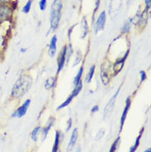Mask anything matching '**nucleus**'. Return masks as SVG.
<instances>
[{
  "instance_id": "nucleus-30",
  "label": "nucleus",
  "mask_w": 151,
  "mask_h": 152,
  "mask_svg": "<svg viewBox=\"0 0 151 152\" xmlns=\"http://www.w3.org/2000/svg\"><path fill=\"white\" fill-rule=\"evenodd\" d=\"M47 7V0H40L39 2V8L41 11H45Z\"/></svg>"
},
{
  "instance_id": "nucleus-17",
  "label": "nucleus",
  "mask_w": 151,
  "mask_h": 152,
  "mask_svg": "<svg viewBox=\"0 0 151 152\" xmlns=\"http://www.w3.org/2000/svg\"><path fill=\"white\" fill-rule=\"evenodd\" d=\"M111 80V76L109 75L108 71H107L106 69L102 68L101 70V81L103 85H107L110 83Z\"/></svg>"
},
{
  "instance_id": "nucleus-12",
  "label": "nucleus",
  "mask_w": 151,
  "mask_h": 152,
  "mask_svg": "<svg viewBox=\"0 0 151 152\" xmlns=\"http://www.w3.org/2000/svg\"><path fill=\"white\" fill-rule=\"evenodd\" d=\"M57 41H58V38H57L56 35H54L53 37H51V39H50V41L48 54H49V56L51 58H53L55 56V54H56Z\"/></svg>"
},
{
  "instance_id": "nucleus-37",
  "label": "nucleus",
  "mask_w": 151,
  "mask_h": 152,
  "mask_svg": "<svg viewBox=\"0 0 151 152\" xmlns=\"http://www.w3.org/2000/svg\"><path fill=\"white\" fill-rule=\"evenodd\" d=\"M27 51V49L26 48H22L21 49V52H26Z\"/></svg>"
},
{
  "instance_id": "nucleus-31",
  "label": "nucleus",
  "mask_w": 151,
  "mask_h": 152,
  "mask_svg": "<svg viewBox=\"0 0 151 152\" xmlns=\"http://www.w3.org/2000/svg\"><path fill=\"white\" fill-rule=\"evenodd\" d=\"M140 84H142L144 81L147 79V75H146V72H145L144 70H140Z\"/></svg>"
},
{
  "instance_id": "nucleus-29",
  "label": "nucleus",
  "mask_w": 151,
  "mask_h": 152,
  "mask_svg": "<svg viewBox=\"0 0 151 152\" xmlns=\"http://www.w3.org/2000/svg\"><path fill=\"white\" fill-rule=\"evenodd\" d=\"M100 4H101V0H95V7L94 9H93V21H94L95 13L98 12V8L100 7Z\"/></svg>"
},
{
  "instance_id": "nucleus-25",
  "label": "nucleus",
  "mask_w": 151,
  "mask_h": 152,
  "mask_svg": "<svg viewBox=\"0 0 151 152\" xmlns=\"http://www.w3.org/2000/svg\"><path fill=\"white\" fill-rule=\"evenodd\" d=\"M121 144V137H117L116 140L113 141L112 145H111V148L109 150V152H117V149Z\"/></svg>"
},
{
  "instance_id": "nucleus-38",
  "label": "nucleus",
  "mask_w": 151,
  "mask_h": 152,
  "mask_svg": "<svg viewBox=\"0 0 151 152\" xmlns=\"http://www.w3.org/2000/svg\"><path fill=\"white\" fill-rule=\"evenodd\" d=\"M144 152H151V148H150H150L146 149V150H145V151H144Z\"/></svg>"
},
{
  "instance_id": "nucleus-9",
  "label": "nucleus",
  "mask_w": 151,
  "mask_h": 152,
  "mask_svg": "<svg viewBox=\"0 0 151 152\" xmlns=\"http://www.w3.org/2000/svg\"><path fill=\"white\" fill-rule=\"evenodd\" d=\"M131 97H127L126 99H125L124 109H123V112H122V114H121V121H120V131H119L120 132L122 131L123 126H124L125 119H126V117H127V114H128L129 110L131 108Z\"/></svg>"
},
{
  "instance_id": "nucleus-36",
  "label": "nucleus",
  "mask_w": 151,
  "mask_h": 152,
  "mask_svg": "<svg viewBox=\"0 0 151 152\" xmlns=\"http://www.w3.org/2000/svg\"><path fill=\"white\" fill-rule=\"evenodd\" d=\"M98 111H99V106L98 105H94L92 107V109H91V113H97Z\"/></svg>"
},
{
  "instance_id": "nucleus-24",
  "label": "nucleus",
  "mask_w": 151,
  "mask_h": 152,
  "mask_svg": "<svg viewBox=\"0 0 151 152\" xmlns=\"http://www.w3.org/2000/svg\"><path fill=\"white\" fill-rule=\"evenodd\" d=\"M83 65H81V66H80V68L79 69V70H78V73L76 74L74 79V85L77 84L79 82H80V81L82 80V76H83Z\"/></svg>"
},
{
  "instance_id": "nucleus-20",
  "label": "nucleus",
  "mask_w": 151,
  "mask_h": 152,
  "mask_svg": "<svg viewBox=\"0 0 151 152\" xmlns=\"http://www.w3.org/2000/svg\"><path fill=\"white\" fill-rule=\"evenodd\" d=\"M95 69H96V65H92L90 69H89V70H88V72L87 75L85 77V83L90 84L91 82H92L93 75H94L95 74Z\"/></svg>"
},
{
  "instance_id": "nucleus-40",
  "label": "nucleus",
  "mask_w": 151,
  "mask_h": 152,
  "mask_svg": "<svg viewBox=\"0 0 151 152\" xmlns=\"http://www.w3.org/2000/svg\"><path fill=\"white\" fill-rule=\"evenodd\" d=\"M8 2H10V1H12V0H7Z\"/></svg>"
},
{
  "instance_id": "nucleus-33",
  "label": "nucleus",
  "mask_w": 151,
  "mask_h": 152,
  "mask_svg": "<svg viewBox=\"0 0 151 152\" xmlns=\"http://www.w3.org/2000/svg\"><path fill=\"white\" fill-rule=\"evenodd\" d=\"M144 4H145V8H144V9L150 11L151 7V0H144Z\"/></svg>"
},
{
  "instance_id": "nucleus-4",
  "label": "nucleus",
  "mask_w": 151,
  "mask_h": 152,
  "mask_svg": "<svg viewBox=\"0 0 151 152\" xmlns=\"http://www.w3.org/2000/svg\"><path fill=\"white\" fill-rule=\"evenodd\" d=\"M13 10L9 5V2L0 3V23L11 18Z\"/></svg>"
},
{
  "instance_id": "nucleus-35",
  "label": "nucleus",
  "mask_w": 151,
  "mask_h": 152,
  "mask_svg": "<svg viewBox=\"0 0 151 152\" xmlns=\"http://www.w3.org/2000/svg\"><path fill=\"white\" fill-rule=\"evenodd\" d=\"M77 25H78V24L76 23V24L73 25V26H72V27H70L69 29V31H68V37H69V40H70V38H71V34H72V32H73V31H74V27H75Z\"/></svg>"
},
{
  "instance_id": "nucleus-19",
  "label": "nucleus",
  "mask_w": 151,
  "mask_h": 152,
  "mask_svg": "<svg viewBox=\"0 0 151 152\" xmlns=\"http://www.w3.org/2000/svg\"><path fill=\"white\" fill-rule=\"evenodd\" d=\"M42 126H36L34 129L31 131L30 136L31 138V140L34 141V142H37L39 136H40V134L42 132Z\"/></svg>"
},
{
  "instance_id": "nucleus-11",
  "label": "nucleus",
  "mask_w": 151,
  "mask_h": 152,
  "mask_svg": "<svg viewBox=\"0 0 151 152\" xmlns=\"http://www.w3.org/2000/svg\"><path fill=\"white\" fill-rule=\"evenodd\" d=\"M55 122V118L54 117H50L49 120L47 122V124L45 127L42 128V141H44L46 139V137L48 136V133L51 129V127L53 126Z\"/></svg>"
},
{
  "instance_id": "nucleus-16",
  "label": "nucleus",
  "mask_w": 151,
  "mask_h": 152,
  "mask_svg": "<svg viewBox=\"0 0 151 152\" xmlns=\"http://www.w3.org/2000/svg\"><path fill=\"white\" fill-rule=\"evenodd\" d=\"M81 25H82V34H81V39H84L87 37V35L88 34L89 31V27H88V24L87 19L85 17H83L81 22Z\"/></svg>"
},
{
  "instance_id": "nucleus-13",
  "label": "nucleus",
  "mask_w": 151,
  "mask_h": 152,
  "mask_svg": "<svg viewBox=\"0 0 151 152\" xmlns=\"http://www.w3.org/2000/svg\"><path fill=\"white\" fill-rule=\"evenodd\" d=\"M63 134L60 130L55 131V141H54L53 147H52V151L51 152H58L59 151V148H60V145H61V141L63 140Z\"/></svg>"
},
{
  "instance_id": "nucleus-10",
  "label": "nucleus",
  "mask_w": 151,
  "mask_h": 152,
  "mask_svg": "<svg viewBox=\"0 0 151 152\" xmlns=\"http://www.w3.org/2000/svg\"><path fill=\"white\" fill-rule=\"evenodd\" d=\"M78 138H79V130L75 127L72 131L71 137H70V139H69V141L66 152H71L73 151V149L74 148V146H75L76 142L78 141Z\"/></svg>"
},
{
  "instance_id": "nucleus-14",
  "label": "nucleus",
  "mask_w": 151,
  "mask_h": 152,
  "mask_svg": "<svg viewBox=\"0 0 151 152\" xmlns=\"http://www.w3.org/2000/svg\"><path fill=\"white\" fill-rule=\"evenodd\" d=\"M121 1L122 0H112L109 5V13L110 15L112 13V12H119L121 7Z\"/></svg>"
},
{
  "instance_id": "nucleus-2",
  "label": "nucleus",
  "mask_w": 151,
  "mask_h": 152,
  "mask_svg": "<svg viewBox=\"0 0 151 152\" xmlns=\"http://www.w3.org/2000/svg\"><path fill=\"white\" fill-rule=\"evenodd\" d=\"M63 10L62 0H54L51 4L50 12V27L52 31H55L60 25Z\"/></svg>"
},
{
  "instance_id": "nucleus-39",
  "label": "nucleus",
  "mask_w": 151,
  "mask_h": 152,
  "mask_svg": "<svg viewBox=\"0 0 151 152\" xmlns=\"http://www.w3.org/2000/svg\"><path fill=\"white\" fill-rule=\"evenodd\" d=\"M81 151V149H80V147H78V148L76 149L75 152H80Z\"/></svg>"
},
{
  "instance_id": "nucleus-15",
  "label": "nucleus",
  "mask_w": 151,
  "mask_h": 152,
  "mask_svg": "<svg viewBox=\"0 0 151 152\" xmlns=\"http://www.w3.org/2000/svg\"><path fill=\"white\" fill-rule=\"evenodd\" d=\"M57 82V77H50L45 81V88L46 90H50L55 88Z\"/></svg>"
},
{
  "instance_id": "nucleus-8",
  "label": "nucleus",
  "mask_w": 151,
  "mask_h": 152,
  "mask_svg": "<svg viewBox=\"0 0 151 152\" xmlns=\"http://www.w3.org/2000/svg\"><path fill=\"white\" fill-rule=\"evenodd\" d=\"M107 22V14L106 12L102 11L97 18L94 25V34H98L99 31L104 30L106 26Z\"/></svg>"
},
{
  "instance_id": "nucleus-6",
  "label": "nucleus",
  "mask_w": 151,
  "mask_h": 152,
  "mask_svg": "<svg viewBox=\"0 0 151 152\" xmlns=\"http://www.w3.org/2000/svg\"><path fill=\"white\" fill-rule=\"evenodd\" d=\"M31 105V99H26L23 104L20 107H18L12 113L11 117L12 118H23L27 113V110L29 108Z\"/></svg>"
},
{
  "instance_id": "nucleus-18",
  "label": "nucleus",
  "mask_w": 151,
  "mask_h": 152,
  "mask_svg": "<svg viewBox=\"0 0 151 152\" xmlns=\"http://www.w3.org/2000/svg\"><path fill=\"white\" fill-rule=\"evenodd\" d=\"M144 132V127H142L141 129H140V132H139V135L137 136L136 139V142H135V144L133 145L130 148V151L129 152H136V150L138 149L139 147V145H140V140H141V137H142V135H143Z\"/></svg>"
},
{
  "instance_id": "nucleus-5",
  "label": "nucleus",
  "mask_w": 151,
  "mask_h": 152,
  "mask_svg": "<svg viewBox=\"0 0 151 152\" xmlns=\"http://www.w3.org/2000/svg\"><path fill=\"white\" fill-rule=\"evenodd\" d=\"M120 89H121V87H119L117 88V92L114 94V95L111 98L108 103H107L106 106L104 107V111H103V119H106L107 117H109L111 113H112V111L114 109V107L116 105V102H117V97H118V94L120 93Z\"/></svg>"
},
{
  "instance_id": "nucleus-21",
  "label": "nucleus",
  "mask_w": 151,
  "mask_h": 152,
  "mask_svg": "<svg viewBox=\"0 0 151 152\" xmlns=\"http://www.w3.org/2000/svg\"><path fill=\"white\" fill-rule=\"evenodd\" d=\"M133 24V18L128 19L125 23H124L123 27H121V33L122 34H125V33H128L131 28V26Z\"/></svg>"
},
{
  "instance_id": "nucleus-23",
  "label": "nucleus",
  "mask_w": 151,
  "mask_h": 152,
  "mask_svg": "<svg viewBox=\"0 0 151 152\" xmlns=\"http://www.w3.org/2000/svg\"><path fill=\"white\" fill-rule=\"evenodd\" d=\"M82 89H83V81L81 80L78 84L74 85V89L72 91L71 94L74 96V98H75V97H77L78 95L80 94V93L81 92Z\"/></svg>"
},
{
  "instance_id": "nucleus-1",
  "label": "nucleus",
  "mask_w": 151,
  "mask_h": 152,
  "mask_svg": "<svg viewBox=\"0 0 151 152\" xmlns=\"http://www.w3.org/2000/svg\"><path fill=\"white\" fill-rule=\"evenodd\" d=\"M33 83L32 77L28 74H23L17 79L11 90V98L14 99H22L29 91Z\"/></svg>"
},
{
  "instance_id": "nucleus-3",
  "label": "nucleus",
  "mask_w": 151,
  "mask_h": 152,
  "mask_svg": "<svg viewBox=\"0 0 151 152\" xmlns=\"http://www.w3.org/2000/svg\"><path fill=\"white\" fill-rule=\"evenodd\" d=\"M129 54H130V48L126 50V51L125 52L124 55H123L121 58L117 59L116 61L114 62L113 65H112V77L117 75L119 73L121 72V69L124 67L125 62L126 61Z\"/></svg>"
},
{
  "instance_id": "nucleus-26",
  "label": "nucleus",
  "mask_w": 151,
  "mask_h": 152,
  "mask_svg": "<svg viewBox=\"0 0 151 152\" xmlns=\"http://www.w3.org/2000/svg\"><path fill=\"white\" fill-rule=\"evenodd\" d=\"M73 53H74L73 46L71 43H69V45H67V49H66V63H68L69 61L70 60Z\"/></svg>"
},
{
  "instance_id": "nucleus-32",
  "label": "nucleus",
  "mask_w": 151,
  "mask_h": 152,
  "mask_svg": "<svg viewBox=\"0 0 151 152\" xmlns=\"http://www.w3.org/2000/svg\"><path fill=\"white\" fill-rule=\"evenodd\" d=\"M104 134H105V130L104 129H101L99 132H98V134L96 135V137H95V140H100L102 137H103L104 136Z\"/></svg>"
},
{
  "instance_id": "nucleus-22",
  "label": "nucleus",
  "mask_w": 151,
  "mask_h": 152,
  "mask_svg": "<svg viewBox=\"0 0 151 152\" xmlns=\"http://www.w3.org/2000/svg\"><path fill=\"white\" fill-rule=\"evenodd\" d=\"M74 99V96L70 94L69 95L68 98L65 99L64 102L61 103V105H59V106H58V107H57V110L60 111L61 110V109L64 108V107H66L68 106V105H69V104L72 103V101H73V99Z\"/></svg>"
},
{
  "instance_id": "nucleus-7",
  "label": "nucleus",
  "mask_w": 151,
  "mask_h": 152,
  "mask_svg": "<svg viewBox=\"0 0 151 152\" xmlns=\"http://www.w3.org/2000/svg\"><path fill=\"white\" fill-rule=\"evenodd\" d=\"M66 49H67V46H64L61 49V52L59 53L58 56H57L56 77L62 71V69H64V65L66 64Z\"/></svg>"
},
{
  "instance_id": "nucleus-27",
  "label": "nucleus",
  "mask_w": 151,
  "mask_h": 152,
  "mask_svg": "<svg viewBox=\"0 0 151 152\" xmlns=\"http://www.w3.org/2000/svg\"><path fill=\"white\" fill-rule=\"evenodd\" d=\"M82 57H83V55H82V52L81 50H78L77 53H76L75 59H74V64H73V67H74L77 65H79L81 61H82Z\"/></svg>"
},
{
  "instance_id": "nucleus-34",
  "label": "nucleus",
  "mask_w": 151,
  "mask_h": 152,
  "mask_svg": "<svg viewBox=\"0 0 151 152\" xmlns=\"http://www.w3.org/2000/svg\"><path fill=\"white\" fill-rule=\"evenodd\" d=\"M72 124H73V121H72V118H69L68 120V122H67V127H66V132H69V130L71 129Z\"/></svg>"
},
{
  "instance_id": "nucleus-28",
  "label": "nucleus",
  "mask_w": 151,
  "mask_h": 152,
  "mask_svg": "<svg viewBox=\"0 0 151 152\" xmlns=\"http://www.w3.org/2000/svg\"><path fill=\"white\" fill-rule=\"evenodd\" d=\"M31 4H32V0H28L27 4L23 6V13H28L30 12L31 8Z\"/></svg>"
}]
</instances>
